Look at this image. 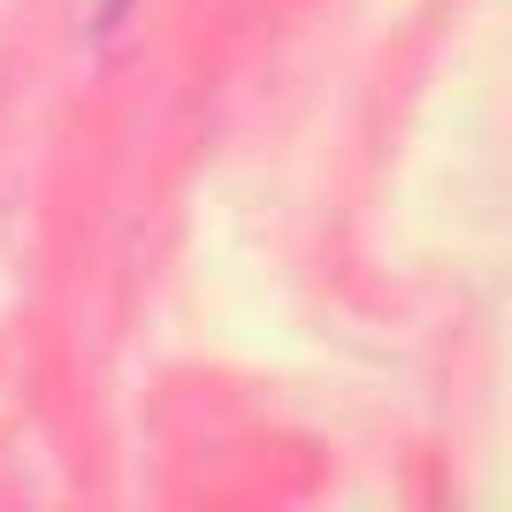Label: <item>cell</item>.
<instances>
[]
</instances>
